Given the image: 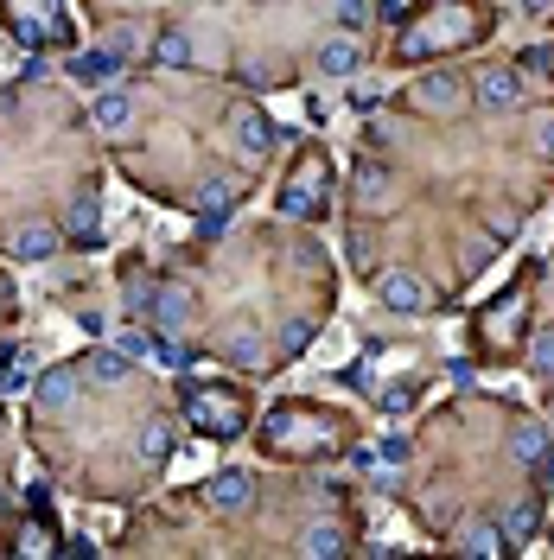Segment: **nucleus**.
<instances>
[{
	"label": "nucleus",
	"instance_id": "1",
	"mask_svg": "<svg viewBox=\"0 0 554 560\" xmlns=\"http://www.w3.org/2000/svg\"><path fill=\"white\" fill-rule=\"evenodd\" d=\"M414 109H427V115H459V109H465V83L453 77V70H427V77L414 83Z\"/></svg>",
	"mask_w": 554,
	"mask_h": 560
},
{
	"label": "nucleus",
	"instance_id": "2",
	"mask_svg": "<svg viewBox=\"0 0 554 560\" xmlns=\"http://www.w3.org/2000/svg\"><path fill=\"white\" fill-rule=\"evenodd\" d=\"M153 319H160V331H185L198 319V293L185 280H160L153 287Z\"/></svg>",
	"mask_w": 554,
	"mask_h": 560
},
{
	"label": "nucleus",
	"instance_id": "3",
	"mask_svg": "<svg viewBox=\"0 0 554 560\" xmlns=\"http://www.w3.org/2000/svg\"><path fill=\"white\" fill-rule=\"evenodd\" d=\"M376 300H383L389 312H427V306H434V293H427L421 274H402V268H395V274L376 280Z\"/></svg>",
	"mask_w": 554,
	"mask_h": 560
},
{
	"label": "nucleus",
	"instance_id": "4",
	"mask_svg": "<svg viewBox=\"0 0 554 560\" xmlns=\"http://www.w3.org/2000/svg\"><path fill=\"white\" fill-rule=\"evenodd\" d=\"M230 140L249 153V160H262V153L274 147V121L255 109V102H242V109H230Z\"/></svg>",
	"mask_w": 554,
	"mask_h": 560
},
{
	"label": "nucleus",
	"instance_id": "5",
	"mask_svg": "<svg viewBox=\"0 0 554 560\" xmlns=\"http://www.w3.org/2000/svg\"><path fill=\"white\" fill-rule=\"evenodd\" d=\"M313 58H319L325 77H357V64H363V39H357V32H332V39H325Z\"/></svg>",
	"mask_w": 554,
	"mask_h": 560
},
{
	"label": "nucleus",
	"instance_id": "6",
	"mask_svg": "<svg viewBox=\"0 0 554 560\" xmlns=\"http://www.w3.org/2000/svg\"><path fill=\"white\" fill-rule=\"evenodd\" d=\"M478 102L484 109H516V102H523V77H516L510 64H491L478 77Z\"/></svg>",
	"mask_w": 554,
	"mask_h": 560
},
{
	"label": "nucleus",
	"instance_id": "7",
	"mask_svg": "<svg viewBox=\"0 0 554 560\" xmlns=\"http://www.w3.org/2000/svg\"><path fill=\"white\" fill-rule=\"evenodd\" d=\"M83 389V370H71V363H58V370H45L39 382H32V395H39V408H71Z\"/></svg>",
	"mask_w": 554,
	"mask_h": 560
},
{
	"label": "nucleus",
	"instance_id": "8",
	"mask_svg": "<svg viewBox=\"0 0 554 560\" xmlns=\"http://www.w3.org/2000/svg\"><path fill=\"white\" fill-rule=\"evenodd\" d=\"M249 497H255V478H249V471H217V478L204 484V503H211V510H242Z\"/></svg>",
	"mask_w": 554,
	"mask_h": 560
},
{
	"label": "nucleus",
	"instance_id": "9",
	"mask_svg": "<svg viewBox=\"0 0 554 560\" xmlns=\"http://www.w3.org/2000/svg\"><path fill=\"white\" fill-rule=\"evenodd\" d=\"M7 249L20 261H51V255H58V230H51V223H20Z\"/></svg>",
	"mask_w": 554,
	"mask_h": 560
},
{
	"label": "nucleus",
	"instance_id": "10",
	"mask_svg": "<svg viewBox=\"0 0 554 560\" xmlns=\"http://www.w3.org/2000/svg\"><path fill=\"white\" fill-rule=\"evenodd\" d=\"M77 370H83V382H96V389H115V382H128V350H90Z\"/></svg>",
	"mask_w": 554,
	"mask_h": 560
},
{
	"label": "nucleus",
	"instance_id": "11",
	"mask_svg": "<svg viewBox=\"0 0 554 560\" xmlns=\"http://www.w3.org/2000/svg\"><path fill=\"white\" fill-rule=\"evenodd\" d=\"M510 548H516V541H510L504 529H491V522H472V529L459 535V554H484V560H510Z\"/></svg>",
	"mask_w": 554,
	"mask_h": 560
},
{
	"label": "nucleus",
	"instance_id": "12",
	"mask_svg": "<svg viewBox=\"0 0 554 560\" xmlns=\"http://www.w3.org/2000/svg\"><path fill=\"white\" fill-rule=\"evenodd\" d=\"M90 121H96L102 134H128V128H134V102L121 96V90H102L96 109H90Z\"/></svg>",
	"mask_w": 554,
	"mask_h": 560
},
{
	"label": "nucleus",
	"instance_id": "13",
	"mask_svg": "<svg viewBox=\"0 0 554 560\" xmlns=\"http://www.w3.org/2000/svg\"><path fill=\"white\" fill-rule=\"evenodd\" d=\"M389 166L383 160H357V172H351V191H357V204H383L389 198Z\"/></svg>",
	"mask_w": 554,
	"mask_h": 560
},
{
	"label": "nucleus",
	"instance_id": "14",
	"mask_svg": "<svg viewBox=\"0 0 554 560\" xmlns=\"http://www.w3.org/2000/svg\"><path fill=\"white\" fill-rule=\"evenodd\" d=\"M510 459H516V465H542V459H548V433L535 427V420L510 427Z\"/></svg>",
	"mask_w": 554,
	"mask_h": 560
},
{
	"label": "nucleus",
	"instance_id": "15",
	"mask_svg": "<svg viewBox=\"0 0 554 560\" xmlns=\"http://www.w3.org/2000/svg\"><path fill=\"white\" fill-rule=\"evenodd\" d=\"M230 204H236V185H230V179H204L198 210H204V223H211V230L223 223V210H230Z\"/></svg>",
	"mask_w": 554,
	"mask_h": 560
},
{
	"label": "nucleus",
	"instance_id": "16",
	"mask_svg": "<svg viewBox=\"0 0 554 560\" xmlns=\"http://www.w3.org/2000/svg\"><path fill=\"white\" fill-rule=\"evenodd\" d=\"M223 357L236 363V370H255V363H262V331H230V344H223Z\"/></svg>",
	"mask_w": 554,
	"mask_h": 560
},
{
	"label": "nucleus",
	"instance_id": "17",
	"mask_svg": "<svg viewBox=\"0 0 554 560\" xmlns=\"http://www.w3.org/2000/svg\"><path fill=\"white\" fill-rule=\"evenodd\" d=\"M71 70H77V77H83V83H109V77H115V70H121V58H115V51H109V45H102V51H83V58H77Z\"/></svg>",
	"mask_w": 554,
	"mask_h": 560
},
{
	"label": "nucleus",
	"instance_id": "18",
	"mask_svg": "<svg viewBox=\"0 0 554 560\" xmlns=\"http://www.w3.org/2000/svg\"><path fill=\"white\" fill-rule=\"evenodd\" d=\"M153 58L166 70H185L192 64V39H185V32H160V39H153Z\"/></svg>",
	"mask_w": 554,
	"mask_h": 560
},
{
	"label": "nucleus",
	"instance_id": "19",
	"mask_svg": "<svg viewBox=\"0 0 554 560\" xmlns=\"http://www.w3.org/2000/svg\"><path fill=\"white\" fill-rule=\"evenodd\" d=\"M134 452H141V459H166V452H172V427H166V420H147V427L134 433Z\"/></svg>",
	"mask_w": 554,
	"mask_h": 560
},
{
	"label": "nucleus",
	"instance_id": "20",
	"mask_svg": "<svg viewBox=\"0 0 554 560\" xmlns=\"http://www.w3.org/2000/svg\"><path fill=\"white\" fill-rule=\"evenodd\" d=\"M370 0H338V7H332V20H338V32H357V39H363V26H370Z\"/></svg>",
	"mask_w": 554,
	"mask_h": 560
},
{
	"label": "nucleus",
	"instance_id": "21",
	"mask_svg": "<svg viewBox=\"0 0 554 560\" xmlns=\"http://www.w3.org/2000/svg\"><path fill=\"white\" fill-rule=\"evenodd\" d=\"M153 363H166V370H192V350L179 338H153Z\"/></svg>",
	"mask_w": 554,
	"mask_h": 560
},
{
	"label": "nucleus",
	"instance_id": "22",
	"mask_svg": "<svg viewBox=\"0 0 554 560\" xmlns=\"http://www.w3.org/2000/svg\"><path fill=\"white\" fill-rule=\"evenodd\" d=\"M504 535H510V541H516V548H523V541H529V535H535V503H516V510H510V516H504Z\"/></svg>",
	"mask_w": 554,
	"mask_h": 560
},
{
	"label": "nucleus",
	"instance_id": "23",
	"mask_svg": "<svg viewBox=\"0 0 554 560\" xmlns=\"http://www.w3.org/2000/svg\"><path fill=\"white\" fill-rule=\"evenodd\" d=\"M71 236L77 242H96V198H77L71 204Z\"/></svg>",
	"mask_w": 554,
	"mask_h": 560
},
{
	"label": "nucleus",
	"instance_id": "24",
	"mask_svg": "<svg viewBox=\"0 0 554 560\" xmlns=\"http://www.w3.org/2000/svg\"><path fill=\"white\" fill-rule=\"evenodd\" d=\"M529 370L554 382V331H542V338H535V344H529Z\"/></svg>",
	"mask_w": 554,
	"mask_h": 560
},
{
	"label": "nucleus",
	"instance_id": "25",
	"mask_svg": "<svg viewBox=\"0 0 554 560\" xmlns=\"http://www.w3.org/2000/svg\"><path fill=\"white\" fill-rule=\"evenodd\" d=\"M300 548H306V554H344V535H338V529H306Z\"/></svg>",
	"mask_w": 554,
	"mask_h": 560
},
{
	"label": "nucleus",
	"instance_id": "26",
	"mask_svg": "<svg viewBox=\"0 0 554 560\" xmlns=\"http://www.w3.org/2000/svg\"><path fill=\"white\" fill-rule=\"evenodd\" d=\"M344 249H351L357 268H370V261H376V236H370V230H351V242H344Z\"/></svg>",
	"mask_w": 554,
	"mask_h": 560
},
{
	"label": "nucleus",
	"instance_id": "27",
	"mask_svg": "<svg viewBox=\"0 0 554 560\" xmlns=\"http://www.w3.org/2000/svg\"><path fill=\"white\" fill-rule=\"evenodd\" d=\"M523 70H535V77H548V70H554V45H535V51H523Z\"/></svg>",
	"mask_w": 554,
	"mask_h": 560
},
{
	"label": "nucleus",
	"instance_id": "28",
	"mask_svg": "<svg viewBox=\"0 0 554 560\" xmlns=\"http://www.w3.org/2000/svg\"><path fill=\"white\" fill-rule=\"evenodd\" d=\"M115 350H128V357H153V338H147V331H121Z\"/></svg>",
	"mask_w": 554,
	"mask_h": 560
},
{
	"label": "nucleus",
	"instance_id": "29",
	"mask_svg": "<svg viewBox=\"0 0 554 560\" xmlns=\"http://www.w3.org/2000/svg\"><path fill=\"white\" fill-rule=\"evenodd\" d=\"M306 344H313V319H293L287 325V350H306Z\"/></svg>",
	"mask_w": 554,
	"mask_h": 560
},
{
	"label": "nucleus",
	"instance_id": "30",
	"mask_svg": "<svg viewBox=\"0 0 554 560\" xmlns=\"http://www.w3.org/2000/svg\"><path fill=\"white\" fill-rule=\"evenodd\" d=\"M134 45H141V39H134V32H128V26H115V32H109V51H115V58H128V51H134Z\"/></svg>",
	"mask_w": 554,
	"mask_h": 560
},
{
	"label": "nucleus",
	"instance_id": "31",
	"mask_svg": "<svg viewBox=\"0 0 554 560\" xmlns=\"http://www.w3.org/2000/svg\"><path fill=\"white\" fill-rule=\"evenodd\" d=\"M376 13H383V20H408V0H370Z\"/></svg>",
	"mask_w": 554,
	"mask_h": 560
},
{
	"label": "nucleus",
	"instance_id": "32",
	"mask_svg": "<svg viewBox=\"0 0 554 560\" xmlns=\"http://www.w3.org/2000/svg\"><path fill=\"white\" fill-rule=\"evenodd\" d=\"M542 153L554 160V121H542Z\"/></svg>",
	"mask_w": 554,
	"mask_h": 560
},
{
	"label": "nucleus",
	"instance_id": "33",
	"mask_svg": "<svg viewBox=\"0 0 554 560\" xmlns=\"http://www.w3.org/2000/svg\"><path fill=\"white\" fill-rule=\"evenodd\" d=\"M523 13H548V0H523Z\"/></svg>",
	"mask_w": 554,
	"mask_h": 560
}]
</instances>
